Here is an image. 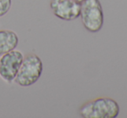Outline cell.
Returning <instances> with one entry per match:
<instances>
[{"instance_id":"cell-7","label":"cell","mask_w":127,"mask_h":118,"mask_svg":"<svg viewBox=\"0 0 127 118\" xmlns=\"http://www.w3.org/2000/svg\"><path fill=\"white\" fill-rule=\"evenodd\" d=\"M11 7V0H0V18L6 15Z\"/></svg>"},{"instance_id":"cell-1","label":"cell","mask_w":127,"mask_h":118,"mask_svg":"<svg viewBox=\"0 0 127 118\" xmlns=\"http://www.w3.org/2000/svg\"><path fill=\"white\" fill-rule=\"evenodd\" d=\"M118 103L111 97H97L84 103L78 113L83 118H116L119 115Z\"/></svg>"},{"instance_id":"cell-2","label":"cell","mask_w":127,"mask_h":118,"mask_svg":"<svg viewBox=\"0 0 127 118\" xmlns=\"http://www.w3.org/2000/svg\"><path fill=\"white\" fill-rule=\"evenodd\" d=\"M43 62L41 58L34 53L24 56L14 82L21 87H30L36 83L43 72Z\"/></svg>"},{"instance_id":"cell-8","label":"cell","mask_w":127,"mask_h":118,"mask_svg":"<svg viewBox=\"0 0 127 118\" xmlns=\"http://www.w3.org/2000/svg\"><path fill=\"white\" fill-rule=\"evenodd\" d=\"M74 1H77V2H78V3H82L84 0H74Z\"/></svg>"},{"instance_id":"cell-4","label":"cell","mask_w":127,"mask_h":118,"mask_svg":"<svg viewBox=\"0 0 127 118\" xmlns=\"http://www.w3.org/2000/svg\"><path fill=\"white\" fill-rule=\"evenodd\" d=\"M23 59V53L20 50H16V49L1 56L0 77H2V79L8 83L14 82Z\"/></svg>"},{"instance_id":"cell-5","label":"cell","mask_w":127,"mask_h":118,"mask_svg":"<svg viewBox=\"0 0 127 118\" xmlns=\"http://www.w3.org/2000/svg\"><path fill=\"white\" fill-rule=\"evenodd\" d=\"M50 7L58 18L64 21H72L79 18L81 3L74 0H51Z\"/></svg>"},{"instance_id":"cell-3","label":"cell","mask_w":127,"mask_h":118,"mask_svg":"<svg viewBox=\"0 0 127 118\" xmlns=\"http://www.w3.org/2000/svg\"><path fill=\"white\" fill-rule=\"evenodd\" d=\"M80 18L85 29L97 33L104 25V11L99 0H84L81 3Z\"/></svg>"},{"instance_id":"cell-6","label":"cell","mask_w":127,"mask_h":118,"mask_svg":"<svg viewBox=\"0 0 127 118\" xmlns=\"http://www.w3.org/2000/svg\"><path fill=\"white\" fill-rule=\"evenodd\" d=\"M18 42L16 32L11 30H0V56L16 49Z\"/></svg>"}]
</instances>
